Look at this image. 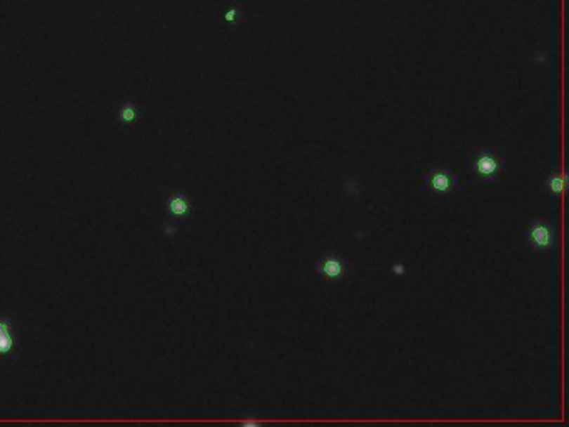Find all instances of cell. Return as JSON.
Returning a JSON list of instances; mask_svg holds the SVG:
<instances>
[{
  "label": "cell",
  "mask_w": 569,
  "mask_h": 427,
  "mask_svg": "<svg viewBox=\"0 0 569 427\" xmlns=\"http://www.w3.org/2000/svg\"><path fill=\"white\" fill-rule=\"evenodd\" d=\"M167 211L171 216L177 217V219H184V217H188L190 212L189 199L181 192L172 194L171 197L167 199Z\"/></svg>",
  "instance_id": "5"
},
{
  "label": "cell",
  "mask_w": 569,
  "mask_h": 427,
  "mask_svg": "<svg viewBox=\"0 0 569 427\" xmlns=\"http://www.w3.org/2000/svg\"><path fill=\"white\" fill-rule=\"evenodd\" d=\"M524 239H526V246L532 252L542 254L553 251L556 244L553 224L544 217H532L528 224Z\"/></svg>",
  "instance_id": "2"
},
{
  "label": "cell",
  "mask_w": 569,
  "mask_h": 427,
  "mask_svg": "<svg viewBox=\"0 0 569 427\" xmlns=\"http://www.w3.org/2000/svg\"><path fill=\"white\" fill-rule=\"evenodd\" d=\"M461 173H454L447 169L433 167L421 176V187L434 195H447L452 190H459Z\"/></svg>",
  "instance_id": "3"
},
{
  "label": "cell",
  "mask_w": 569,
  "mask_h": 427,
  "mask_svg": "<svg viewBox=\"0 0 569 427\" xmlns=\"http://www.w3.org/2000/svg\"><path fill=\"white\" fill-rule=\"evenodd\" d=\"M546 190L553 195V197H559L564 190V176L559 169H554V171L549 172V176L546 177Z\"/></svg>",
  "instance_id": "7"
},
{
  "label": "cell",
  "mask_w": 569,
  "mask_h": 427,
  "mask_svg": "<svg viewBox=\"0 0 569 427\" xmlns=\"http://www.w3.org/2000/svg\"><path fill=\"white\" fill-rule=\"evenodd\" d=\"M15 339L12 334V322L7 319H0V355H8L14 350Z\"/></svg>",
  "instance_id": "6"
},
{
  "label": "cell",
  "mask_w": 569,
  "mask_h": 427,
  "mask_svg": "<svg viewBox=\"0 0 569 427\" xmlns=\"http://www.w3.org/2000/svg\"><path fill=\"white\" fill-rule=\"evenodd\" d=\"M139 119V112L134 105H126L121 110V120L124 124H134Z\"/></svg>",
  "instance_id": "8"
},
{
  "label": "cell",
  "mask_w": 569,
  "mask_h": 427,
  "mask_svg": "<svg viewBox=\"0 0 569 427\" xmlns=\"http://www.w3.org/2000/svg\"><path fill=\"white\" fill-rule=\"evenodd\" d=\"M468 172L471 184L479 187L489 182H501L504 173V159L489 147H476L469 152Z\"/></svg>",
  "instance_id": "1"
},
{
  "label": "cell",
  "mask_w": 569,
  "mask_h": 427,
  "mask_svg": "<svg viewBox=\"0 0 569 427\" xmlns=\"http://www.w3.org/2000/svg\"><path fill=\"white\" fill-rule=\"evenodd\" d=\"M262 422H254V421H244L241 422V426H261Z\"/></svg>",
  "instance_id": "9"
},
{
  "label": "cell",
  "mask_w": 569,
  "mask_h": 427,
  "mask_svg": "<svg viewBox=\"0 0 569 427\" xmlns=\"http://www.w3.org/2000/svg\"><path fill=\"white\" fill-rule=\"evenodd\" d=\"M313 270L324 280H341L349 272L348 261L337 254H321L314 262Z\"/></svg>",
  "instance_id": "4"
}]
</instances>
